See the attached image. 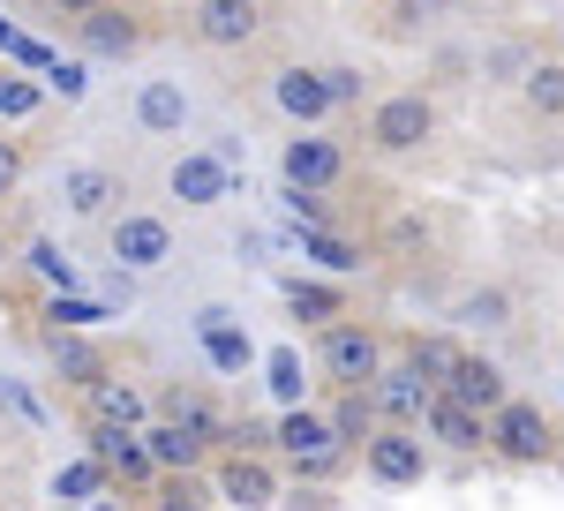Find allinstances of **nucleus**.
<instances>
[{
    "label": "nucleus",
    "mask_w": 564,
    "mask_h": 511,
    "mask_svg": "<svg viewBox=\"0 0 564 511\" xmlns=\"http://www.w3.org/2000/svg\"><path fill=\"white\" fill-rule=\"evenodd\" d=\"M218 497L241 504V511H271L279 504V474H271L263 452H226L218 459Z\"/></svg>",
    "instance_id": "nucleus-10"
},
{
    "label": "nucleus",
    "mask_w": 564,
    "mask_h": 511,
    "mask_svg": "<svg viewBox=\"0 0 564 511\" xmlns=\"http://www.w3.org/2000/svg\"><path fill=\"white\" fill-rule=\"evenodd\" d=\"M302 256H308V263H324V271H339V279L369 263V256L354 249L347 233H332V226H308V233H302Z\"/></svg>",
    "instance_id": "nucleus-26"
},
{
    "label": "nucleus",
    "mask_w": 564,
    "mask_h": 511,
    "mask_svg": "<svg viewBox=\"0 0 564 511\" xmlns=\"http://www.w3.org/2000/svg\"><path fill=\"white\" fill-rule=\"evenodd\" d=\"M444 399H459L467 414H481V422H489V414H497L512 391H505V369H497V361H475V354H467V361L444 377Z\"/></svg>",
    "instance_id": "nucleus-15"
},
{
    "label": "nucleus",
    "mask_w": 564,
    "mask_h": 511,
    "mask_svg": "<svg viewBox=\"0 0 564 511\" xmlns=\"http://www.w3.org/2000/svg\"><path fill=\"white\" fill-rule=\"evenodd\" d=\"M279 173H286V188H339V173H347V151L332 143V135H316V128H302V135H286V151H279Z\"/></svg>",
    "instance_id": "nucleus-8"
},
{
    "label": "nucleus",
    "mask_w": 564,
    "mask_h": 511,
    "mask_svg": "<svg viewBox=\"0 0 564 511\" xmlns=\"http://www.w3.org/2000/svg\"><path fill=\"white\" fill-rule=\"evenodd\" d=\"M422 436L452 444V452H481V444H489V436H481V414H467V406H459V399H444V391H436L430 414H422Z\"/></svg>",
    "instance_id": "nucleus-20"
},
{
    "label": "nucleus",
    "mask_w": 564,
    "mask_h": 511,
    "mask_svg": "<svg viewBox=\"0 0 564 511\" xmlns=\"http://www.w3.org/2000/svg\"><path fill=\"white\" fill-rule=\"evenodd\" d=\"M15 181H23V151H15V143H8V135H0V196H8V188H15Z\"/></svg>",
    "instance_id": "nucleus-39"
},
{
    "label": "nucleus",
    "mask_w": 564,
    "mask_h": 511,
    "mask_svg": "<svg viewBox=\"0 0 564 511\" xmlns=\"http://www.w3.org/2000/svg\"><path fill=\"white\" fill-rule=\"evenodd\" d=\"M459 324H512V301L497 294V286H481V294L459 301Z\"/></svg>",
    "instance_id": "nucleus-34"
},
{
    "label": "nucleus",
    "mask_w": 564,
    "mask_h": 511,
    "mask_svg": "<svg viewBox=\"0 0 564 511\" xmlns=\"http://www.w3.org/2000/svg\"><path fill=\"white\" fill-rule=\"evenodd\" d=\"M489 68H497V76H527V68H534V53H527V45H497V53H489Z\"/></svg>",
    "instance_id": "nucleus-38"
},
{
    "label": "nucleus",
    "mask_w": 564,
    "mask_h": 511,
    "mask_svg": "<svg viewBox=\"0 0 564 511\" xmlns=\"http://www.w3.org/2000/svg\"><path fill=\"white\" fill-rule=\"evenodd\" d=\"M316 369L332 377V391H369L377 369H384V339L369 324H324L316 339Z\"/></svg>",
    "instance_id": "nucleus-2"
},
{
    "label": "nucleus",
    "mask_w": 564,
    "mask_h": 511,
    "mask_svg": "<svg viewBox=\"0 0 564 511\" xmlns=\"http://www.w3.org/2000/svg\"><path fill=\"white\" fill-rule=\"evenodd\" d=\"M45 76H53V90H61V98H84V90H90L84 61H53V68H45Z\"/></svg>",
    "instance_id": "nucleus-35"
},
{
    "label": "nucleus",
    "mask_w": 564,
    "mask_h": 511,
    "mask_svg": "<svg viewBox=\"0 0 564 511\" xmlns=\"http://www.w3.org/2000/svg\"><path fill=\"white\" fill-rule=\"evenodd\" d=\"M196 339H204V354H212V369H226V377H241V369L257 361L249 331H234V324H226V308H204V316H196Z\"/></svg>",
    "instance_id": "nucleus-19"
},
{
    "label": "nucleus",
    "mask_w": 564,
    "mask_h": 511,
    "mask_svg": "<svg viewBox=\"0 0 564 511\" xmlns=\"http://www.w3.org/2000/svg\"><path fill=\"white\" fill-rule=\"evenodd\" d=\"M324 422H332V436H339V444H347V452H361V444H369V436H377V406H369V391H339V399H332V414H324Z\"/></svg>",
    "instance_id": "nucleus-23"
},
{
    "label": "nucleus",
    "mask_w": 564,
    "mask_h": 511,
    "mask_svg": "<svg viewBox=\"0 0 564 511\" xmlns=\"http://www.w3.org/2000/svg\"><path fill=\"white\" fill-rule=\"evenodd\" d=\"M286 211L302 218V226H324V196L316 188H286Z\"/></svg>",
    "instance_id": "nucleus-37"
},
{
    "label": "nucleus",
    "mask_w": 564,
    "mask_h": 511,
    "mask_svg": "<svg viewBox=\"0 0 564 511\" xmlns=\"http://www.w3.org/2000/svg\"><path fill=\"white\" fill-rule=\"evenodd\" d=\"M414 15H444V8H459V0H406Z\"/></svg>",
    "instance_id": "nucleus-41"
},
{
    "label": "nucleus",
    "mask_w": 564,
    "mask_h": 511,
    "mask_svg": "<svg viewBox=\"0 0 564 511\" xmlns=\"http://www.w3.org/2000/svg\"><path fill=\"white\" fill-rule=\"evenodd\" d=\"M90 459L106 474H121V481H159V467H151V452H143V428H113V422H90Z\"/></svg>",
    "instance_id": "nucleus-12"
},
{
    "label": "nucleus",
    "mask_w": 564,
    "mask_h": 511,
    "mask_svg": "<svg viewBox=\"0 0 564 511\" xmlns=\"http://www.w3.org/2000/svg\"><path fill=\"white\" fill-rule=\"evenodd\" d=\"M84 414L90 422H113V428H143L151 422V399L129 377H98V383H84Z\"/></svg>",
    "instance_id": "nucleus-17"
},
{
    "label": "nucleus",
    "mask_w": 564,
    "mask_h": 511,
    "mask_svg": "<svg viewBox=\"0 0 564 511\" xmlns=\"http://www.w3.org/2000/svg\"><path fill=\"white\" fill-rule=\"evenodd\" d=\"M106 241H113V271H159L174 256V226L159 211H121Z\"/></svg>",
    "instance_id": "nucleus-7"
},
{
    "label": "nucleus",
    "mask_w": 564,
    "mask_h": 511,
    "mask_svg": "<svg viewBox=\"0 0 564 511\" xmlns=\"http://www.w3.org/2000/svg\"><path fill=\"white\" fill-rule=\"evenodd\" d=\"M39 113V84L31 76H0V121H31Z\"/></svg>",
    "instance_id": "nucleus-33"
},
{
    "label": "nucleus",
    "mask_w": 564,
    "mask_h": 511,
    "mask_svg": "<svg viewBox=\"0 0 564 511\" xmlns=\"http://www.w3.org/2000/svg\"><path fill=\"white\" fill-rule=\"evenodd\" d=\"M143 452H151V467L159 474H196L204 467V444L174 422H143Z\"/></svg>",
    "instance_id": "nucleus-21"
},
{
    "label": "nucleus",
    "mask_w": 564,
    "mask_h": 511,
    "mask_svg": "<svg viewBox=\"0 0 564 511\" xmlns=\"http://www.w3.org/2000/svg\"><path fill=\"white\" fill-rule=\"evenodd\" d=\"M557 467H564V444H557Z\"/></svg>",
    "instance_id": "nucleus-43"
},
{
    "label": "nucleus",
    "mask_w": 564,
    "mask_h": 511,
    "mask_svg": "<svg viewBox=\"0 0 564 511\" xmlns=\"http://www.w3.org/2000/svg\"><path fill=\"white\" fill-rule=\"evenodd\" d=\"M361 467H369V481H384V489H414L430 474V444H422V428L377 422V436L361 444Z\"/></svg>",
    "instance_id": "nucleus-4"
},
{
    "label": "nucleus",
    "mask_w": 564,
    "mask_h": 511,
    "mask_svg": "<svg viewBox=\"0 0 564 511\" xmlns=\"http://www.w3.org/2000/svg\"><path fill=\"white\" fill-rule=\"evenodd\" d=\"M113 308L106 301H84V294H53L45 301V331H90V324H106Z\"/></svg>",
    "instance_id": "nucleus-29"
},
{
    "label": "nucleus",
    "mask_w": 564,
    "mask_h": 511,
    "mask_svg": "<svg viewBox=\"0 0 564 511\" xmlns=\"http://www.w3.org/2000/svg\"><path fill=\"white\" fill-rule=\"evenodd\" d=\"M271 106L286 113L294 128H316L332 113V90H324V68H279L271 76Z\"/></svg>",
    "instance_id": "nucleus-14"
},
{
    "label": "nucleus",
    "mask_w": 564,
    "mask_h": 511,
    "mask_svg": "<svg viewBox=\"0 0 564 511\" xmlns=\"http://www.w3.org/2000/svg\"><path fill=\"white\" fill-rule=\"evenodd\" d=\"M430 399H436V383L422 377L414 361H384L377 383H369V406H377V422H391V428H422Z\"/></svg>",
    "instance_id": "nucleus-6"
},
{
    "label": "nucleus",
    "mask_w": 564,
    "mask_h": 511,
    "mask_svg": "<svg viewBox=\"0 0 564 511\" xmlns=\"http://www.w3.org/2000/svg\"><path fill=\"white\" fill-rule=\"evenodd\" d=\"M61 196H68V211L76 218H106L113 211V196H121V181L106 166H68L61 173Z\"/></svg>",
    "instance_id": "nucleus-22"
},
{
    "label": "nucleus",
    "mask_w": 564,
    "mask_h": 511,
    "mask_svg": "<svg viewBox=\"0 0 564 511\" xmlns=\"http://www.w3.org/2000/svg\"><path fill=\"white\" fill-rule=\"evenodd\" d=\"M151 511H204V497H188V489H166V497H159Z\"/></svg>",
    "instance_id": "nucleus-40"
},
{
    "label": "nucleus",
    "mask_w": 564,
    "mask_h": 511,
    "mask_svg": "<svg viewBox=\"0 0 564 511\" xmlns=\"http://www.w3.org/2000/svg\"><path fill=\"white\" fill-rule=\"evenodd\" d=\"M324 90H332V106H354L361 98V68H324Z\"/></svg>",
    "instance_id": "nucleus-36"
},
{
    "label": "nucleus",
    "mask_w": 564,
    "mask_h": 511,
    "mask_svg": "<svg viewBox=\"0 0 564 511\" xmlns=\"http://www.w3.org/2000/svg\"><path fill=\"white\" fill-rule=\"evenodd\" d=\"M263 383H271L279 406H308V377H302V354H294V346L263 354Z\"/></svg>",
    "instance_id": "nucleus-28"
},
{
    "label": "nucleus",
    "mask_w": 564,
    "mask_h": 511,
    "mask_svg": "<svg viewBox=\"0 0 564 511\" xmlns=\"http://www.w3.org/2000/svg\"><path fill=\"white\" fill-rule=\"evenodd\" d=\"M520 98L542 113V121H557L564 113V61H534V68L520 76Z\"/></svg>",
    "instance_id": "nucleus-27"
},
{
    "label": "nucleus",
    "mask_w": 564,
    "mask_h": 511,
    "mask_svg": "<svg viewBox=\"0 0 564 511\" xmlns=\"http://www.w3.org/2000/svg\"><path fill=\"white\" fill-rule=\"evenodd\" d=\"M31 271H39V279L53 286V294H76V263H68V256L53 249V241H31Z\"/></svg>",
    "instance_id": "nucleus-32"
},
{
    "label": "nucleus",
    "mask_w": 564,
    "mask_h": 511,
    "mask_svg": "<svg viewBox=\"0 0 564 511\" xmlns=\"http://www.w3.org/2000/svg\"><path fill=\"white\" fill-rule=\"evenodd\" d=\"M481 436H489V452L512 459V467H542V459H557V436H550V422H542V406H527V399H505V406L481 422Z\"/></svg>",
    "instance_id": "nucleus-3"
},
{
    "label": "nucleus",
    "mask_w": 564,
    "mask_h": 511,
    "mask_svg": "<svg viewBox=\"0 0 564 511\" xmlns=\"http://www.w3.org/2000/svg\"><path fill=\"white\" fill-rule=\"evenodd\" d=\"M286 308H294L302 324H316V331L347 316V301H339V286H316V279H294V286H286Z\"/></svg>",
    "instance_id": "nucleus-24"
},
{
    "label": "nucleus",
    "mask_w": 564,
    "mask_h": 511,
    "mask_svg": "<svg viewBox=\"0 0 564 511\" xmlns=\"http://www.w3.org/2000/svg\"><path fill=\"white\" fill-rule=\"evenodd\" d=\"M406 361H414V369H422V377H430L436 391H444V377H452V369H459L467 354H459V339H444V331H430V339H414V354H406Z\"/></svg>",
    "instance_id": "nucleus-31"
},
{
    "label": "nucleus",
    "mask_w": 564,
    "mask_h": 511,
    "mask_svg": "<svg viewBox=\"0 0 564 511\" xmlns=\"http://www.w3.org/2000/svg\"><path fill=\"white\" fill-rule=\"evenodd\" d=\"M430 128H436V113H430V98H422V90H391V98L369 106V143L391 151V159H399V151H422V143H430Z\"/></svg>",
    "instance_id": "nucleus-5"
},
{
    "label": "nucleus",
    "mask_w": 564,
    "mask_h": 511,
    "mask_svg": "<svg viewBox=\"0 0 564 511\" xmlns=\"http://www.w3.org/2000/svg\"><path fill=\"white\" fill-rule=\"evenodd\" d=\"M271 452L302 474V481H332V474L354 459L347 444L332 436V422H324L316 406H286V414H279V428H271Z\"/></svg>",
    "instance_id": "nucleus-1"
},
{
    "label": "nucleus",
    "mask_w": 564,
    "mask_h": 511,
    "mask_svg": "<svg viewBox=\"0 0 564 511\" xmlns=\"http://www.w3.org/2000/svg\"><path fill=\"white\" fill-rule=\"evenodd\" d=\"M159 422H174V428H188L204 452H226V414L212 406V391H196V383H174L166 399H159Z\"/></svg>",
    "instance_id": "nucleus-13"
},
{
    "label": "nucleus",
    "mask_w": 564,
    "mask_h": 511,
    "mask_svg": "<svg viewBox=\"0 0 564 511\" xmlns=\"http://www.w3.org/2000/svg\"><path fill=\"white\" fill-rule=\"evenodd\" d=\"M45 354H53V369L68 383H98L106 369H98V354L84 346V331H45Z\"/></svg>",
    "instance_id": "nucleus-25"
},
{
    "label": "nucleus",
    "mask_w": 564,
    "mask_h": 511,
    "mask_svg": "<svg viewBox=\"0 0 564 511\" xmlns=\"http://www.w3.org/2000/svg\"><path fill=\"white\" fill-rule=\"evenodd\" d=\"M113 489V474L98 467V459H76V467L53 474V497H68V504H90V497H106Z\"/></svg>",
    "instance_id": "nucleus-30"
},
{
    "label": "nucleus",
    "mask_w": 564,
    "mask_h": 511,
    "mask_svg": "<svg viewBox=\"0 0 564 511\" xmlns=\"http://www.w3.org/2000/svg\"><path fill=\"white\" fill-rule=\"evenodd\" d=\"M61 15H90V8H106V0H53Z\"/></svg>",
    "instance_id": "nucleus-42"
},
{
    "label": "nucleus",
    "mask_w": 564,
    "mask_h": 511,
    "mask_svg": "<svg viewBox=\"0 0 564 511\" xmlns=\"http://www.w3.org/2000/svg\"><path fill=\"white\" fill-rule=\"evenodd\" d=\"M135 128L143 135H181L188 128V90L174 76H151V84L135 90Z\"/></svg>",
    "instance_id": "nucleus-18"
},
{
    "label": "nucleus",
    "mask_w": 564,
    "mask_h": 511,
    "mask_svg": "<svg viewBox=\"0 0 564 511\" xmlns=\"http://www.w3.org/2000/svg\"><path fill=\"white\" fill-rule=\"evenodd\" d=\"M263 31V8L257 0H196L188 8V39L212 45V53H234V45H249Z\"/></svg>",
    "instance_id": "nucleus-9"
},
{
    "label": "nucleus",
    "mask_w": 564,
    "mask_h": 511,
    "mask_svg": "<svg viewBox=\"0 0 564 511\" xmlns=\"http://www.w3.org/2000/svg\"><path fill=\"white\" fill-rule=\"evenodd\" d=\"M166 188H174L188 211H212V204H226V196H234V173L218 166L212 151H181L174 166H166Z\"/></svg>",
    "instance_id": "nucleus-11"
},
{
    "label": "nucleus",
    "mask_w": 564,
    "mask_h": 511,
    "mask_svg": "<svg viewBox=\"0 0 564 511\" xmlns=\"http://www.w3.org/2000/svg\"><path fill=\"white\" fill-rule=\"evenodd\" d=\"M76 39H84V53H98V61H129L135 45H143V31H135V15H121V8L106 0V8L76 15Z\"/></svg>",
    "instance_id": "nucleus-16"
}]
</instances>
